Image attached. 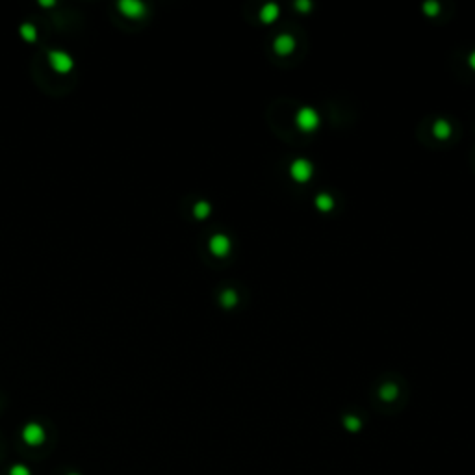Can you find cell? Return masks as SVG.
<instances>
[{"label": "cell", "instance_id": "obj_1", "mask_svg": "<svg viewBox=\"0 0 475 475\" xmlns=\"http://www.w3.org/2000/svg\"><path fill=\"white\" fill-rule=\"evenodd\" d=\"M49 61L50 65H52V69L58 71V73H69L73 69V65H75L73 58L67 52H63V50H52L49 54Z\"/></svg>", "mask_w": 475, "mask_h": 475}, {"label": "cell", "instance_id": "obj_2", "mask_svg": "<svg viewBox=\"0 0 475 475\" xmlns=\"http://www.w3.org/2000/svg\"><path fill=\"white\" fill-rule=\"evenodd\" d=\"M119 9L125 13L126 17H134V19H140L145 13V4L140 0H121L119 2Z\"/></svg>", "mask_w": 475, "mask_h": 475}, {"label": "cell", "instance_id": "obj_3", "mask_svg": "<svg viewBox=\"0 0 475 475\" xmlns=\"http://www.w3.org/2000/svg\"><path fill=\"white\" fill-rule=\"evenodd\" d=\"M310 164L308 162H303V160H299V162H295L292 166V175L295 176V180H307L310 176Z\"/></svg>", "mask_w": 475, "mask_h": 475}, {"label": "cell", "instance_id": "obj_4", "mask_svg": "<svg viewBox=\"0 0 475 475\" xmlns=\"http://www.w3.org/2000/svg\"><path fill=\"white\" fill-rule=\"evenodd\" d=\"M297 121H299V125L305 130H310V128H314L317 125V117L312 110H303L299 113V117H297Z\"/></svg>", "mask_w": 475, "mask_h": 475}, {"label": "cell", "instance_id": "obj_5", "mask_svg": "<svg viewBox=\"0 0 475 475\" xmlns=\"http://www.w3.org/2000/svg\"><path fill=\"white\" fill-rule=\"evenodd\" d=\"M210 247H212V251L216 254H226V251H228V240H226L225 236H214L212 242H210Z\"/></svg>", "mask_w": 475, "mask_h": 475}, {"label": "cell", "instance_id": "obj_6", "mask_svg": "<svg viewBox=\"0 0 475 475\" xmlns=\"http://www.w3.org/2000/svg\"><path fill=\"white\" fill-rule=\"evenodd\" d=\"M21 35L25 37L26 41H35V37H37V30H35V26L30 25V23H25V25L21 26Z\"/></svg>", "mask_w": 475, "mask_h": 475}, {"label": "cell", "instance_id": "obj_7", "mask_svg": "<svg viewBox=\"0 0 475 475\" xmlns=\"http://www.w3.org/2000/svg\"><path fill=\"white\" fill-rule=\"evenodd\" d=\"M25 436H26V440H28V442H39V440H41V436H43V433H41V429H39L37 425H30V427H26Z\"/></svg>", "mask_w": 475, "mask_h": 475}, {"label": "cell", "instance_id": "obj_8", "mask_svg": "<svg viewBox=\"0 0 475 475\" xmlns=\"http://www.w3.org/2000/svg\"><path fill=\"white\" fill-rule=\"evenodd\" d=\"M275 49L279 50V52H288V50H292L293 49V41L290 39V37H280V39H277V43H275Z\"/></svg>", "mask_w": 475, "mask_h": 475}, {"label": "cell", "instance_id": "obj_9", "mask_svg": "<svg viewBox=\"0 0 475 475\" xmlns=\"http://www.w3.org/2000/svg\"><path fill=\"white\" fill-rule=\"evenodd\" d=\"M275 17H277V8H275V6H267V8L262 11V19H264V21H273Z\"/></svg>", "mask_w": 475, "mask_h": 475}, {"label": "cell", "instance_id": "obj_10", "mask_svg": "<svg viewBox=\"0 0 475 475\" xmlns=\"http://www.w3.org/2000/svg\"><path fill=\"white\" fill-rule=\"evenodd\" d=\"M210 212V208H208V204H204V202H199L197 206H195V214L199 217H204L206 214Z\"/></svg>", "mask_w": 475, "mask_h": 475}, {"label": "cell", "instance_id": "obj_11", "mask_svg": "<svg viewBox=\"0 0 475 475\" xmlns=\"http://www.w3.org/2000/svg\"><path fill=\"white\" fill-rule=\"evenodd\" d=\"M470 61H472V65L475 67V54H474V56H472V59H470Z\"/></svg>", "mask_w": 475, "mask_h": 475}]
</instances>
